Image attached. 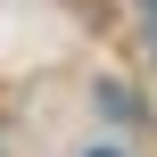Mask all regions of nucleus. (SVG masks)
<instances>
[{
	"label": "nucleus",
	"instance_id": "1",
	"mask_svg": "<svg viewBox=\"0 0 157 157\" xmlns=\"http://www.w3.org/2000/svg\"><path fill=\"white\" fill-rule=\"evenodd\" d=\"M91 157H124V149H91Z\"/></svg>",
	"mask_w": 157,
	"mask_h": 157
},
{
	"label": "nucleus",
	"instance_id": "2",
	"mask_svg": "<svg viewBox=\"0 0 157 157\" xmlns=\"http://www.w3.org/2000/svg\"><path fill=\"white\" fill-rule=\"evenodd\" d=\"M149 8H157V0H149Z\"/></svg>",
	"mask_w": 157,
	"mask_h": 157
}]
</instances>
